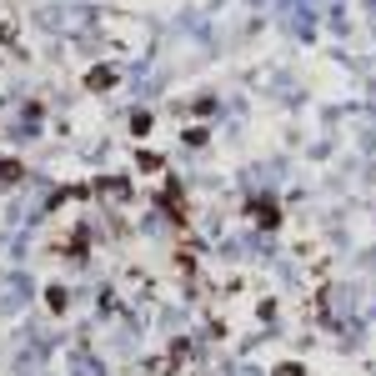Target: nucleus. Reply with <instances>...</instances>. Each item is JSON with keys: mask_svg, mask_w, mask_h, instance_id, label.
I'll use <instances>...</instances> for the list:
<instances>
[{"mask_svg": "<svg viewBox=\"0 0 376 376\" xmlns=\"http://www.w3.org/2000/svg\"><path fill=\"white\" fill-rule=\"evenodd\" d=\"M66 261H86V231H76V236L66 241Z\"/></svg>", "mask_w": 376, "mask_h": 376, "instance_id": "4", "label": "nucleus"}, {"mask_svg": "<svg viewBox=\"0 0 376 376\" xmlns=\"http://www.w3.org/2000/svg\"><path fill=\"white\" fill-rule=\"evenodd\" d=\"M136 166H141V171H160V166H166V160H160L155 151H141V155H136Z\"/></svg>", "mask_w": 376, "mask_h": 376, "instance_id": "5", "label": "nucleus"}, {"mask_svg": "<svg viewBox=\"0 0 376 376\" xmlns=\"http://www.w3.org/2000/svg\"><path fill=\"white\" fill-rule=\"evenodd\" d=\"M116 86V71L111 66H90L86 71V90H111Z\"/></svg>", "mask_w": 376, "mask_h": 376, "instance_id": "2", "label": "nucleus"}, {"mask_svg": "<svg viewBox=\"0 0 376 376\" xmlns=\"http://www.w3.org/2000/svg\"><path fill=\"white\" fill-rule=\"evenodd\" d=\"M11 181H20V160L16 155H0V186H11Z\"/></svg>", "mask_w": 376, "mask_h": 376, "instance_id": "3", "label": "nucleus"}, {"mask_svg": "<svg viewBox=\"0 0 376 376\" xmlns=\"http://www.w3.org/2000/svg\"><path fill=\"white\" fill-rule=\"evenodd\" d=\"M131 131H136V136H146V131H151V116H146V111H136V116H131Z\"/></svg>", "mask_w": 376, "mask_h": 376, "instance_id": "7", "label": "nucleus"}, {"mask_svg": "<svg viewBox=\"0 0 376 376\" xmlns=\"http://www.w3.org/2000/svg\"><path fill=\"white\" fill-rule=\"evenodd\" d=\"M45 311L50 316H66L71 311V291L66 286H45Z\"/></svg>", "mask_w": 376, "mask_h": 376, "instance_id": "1", "label": "nucleus"}, {"mask_svg": "<svg viewBox=\"0 0 376 376\" xmlns=\"http://www.w3.org/2000/svg\"><path fill=\"white\" fill-rule=\"evenodd\" d=\"M100 191H105V196H116V201H126V196H131V186H126V181H100Z\"/></svg>", "mask_w": 376, "mask_h": 376, "instance_id": "6", "label": "nucleus"}]
</instances>
